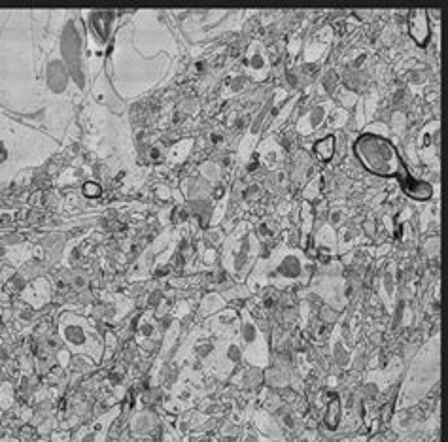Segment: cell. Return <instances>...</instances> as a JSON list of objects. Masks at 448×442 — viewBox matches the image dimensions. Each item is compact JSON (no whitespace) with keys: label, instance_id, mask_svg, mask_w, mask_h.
<instances>
[{"label":"cell","instance_id":"6","mask_svg":"<svg viewBox=\"0 0 448 442\" xmlns=\"http://www.w3.org/2000/svg\"><path fill=\"white\" fill-rule=\"evenodd\" d=\"M83 193L87 195V197H97V195H100V187L97 185V183H85V187H83Z\"/></svg>","mask_w":448,"mask_h":442},{"label":"cell","instance_id":"2","mask_svg":"<svg viewBox=\"0 0 448 442\" xmlns=\"http://www.w3.org/2000/svg\"><path fill=\"white\" fill-rule=\"evenodd\" d=\"M409 32L411 36L414 38V42L418 45H425L428 40H430V25H428V13L422 12V10H416V12L411 13V19H409Z\"/></svg>","mask_w":448,"mask_h":442},{"label":"cell","instance_id":"3","mask_svg":"<svg viewBox=\"0 0 448 442\" xmlns=\"http://www.w3.org/2000/svg\"><path fill=\"white\" fill-rule=\"evenodd\" d=\"M399 183H401V187H403L405 193L409 195L411 199H414V200H428V199H431V195H433V189H431V187L428 185L425 181L416 180V178H414V176H411V174L405 176V178L399 181Z\"/></svg>","mask_w":448,"mask_h":442},{"label":"cell","instance_id":"4","mask_svg":"<svg viewBox=\"0 0 448 442\" xmlns=\"http://www.w3.org/2000/svg\"><path fill=\"white\" fill-rule=\"evenodd\" d=\"M314 153L318 155V159L322 161H329L333 153H335V138L333 136H325L324 140H318L314 144Z\"/></svg>","mask_w":448,"mask_h":442},{"label":"cell","instance_id":"5","mask_svg":"<svg viewBox=\"0 0 448 442\" xmlns=\"http://www.w3.org/2000/svg\"><path fill=\"white\" fill-rule=\"evenodd\" d=\"M327 425L331 429H335V425L339 424V397L333 395V403L329 405V416H327Z\"/></svg>","mask_w":448,"mask_h":442},{"label":"cell","instance_id":"1","mask_svg":"<svg viewBox=\"0 0 448 442\" xmlns=\"http://www.w3.org/2000/svg\"><path fill=\"white\" fill-rule=\"evenodd\" d=\"M354 153L361 161V165L369 172L384 178H397L399 181L409 174L399 157L395 146L390 140L378 134H361L354 144Z\"/></svg>","mask_w":448,"mask_h":442}]
</instances>
